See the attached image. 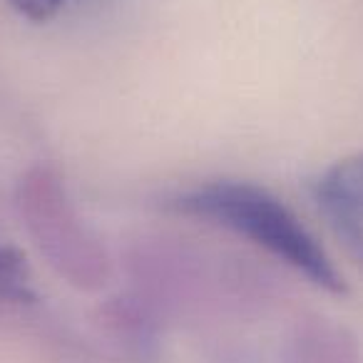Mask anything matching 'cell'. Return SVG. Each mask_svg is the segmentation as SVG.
<instances>
[{"label":"cell","mask_w":363,"mask_h":363,"mask_svg":"<svg viewBox=\"0 0 363 363\" xmlns=\"http://www.w3.org/2000/svg\"><path fill=\"white\" fill-rule=\"evenodd\" d=\"M167 207L244 237L323 291L346 294L343 277L326 249L294 209L267 187L242 179H214L177 192Z\"/></svg>","instance_id":"obj_1"},{"label":"cell","mask_w":363,"mask_h":363,"mask_svg":"<svg viewBox=\"0 0 363 363\" xmlns=\"http://www.w3.org/2000/svg\"><path fill=\"white\" fill-rule=\"evenodd\" d=\"M16 204L35 247L67 284L100 291L110 281V254L77 214L65 182L52 167H30L21 177Z\"/></svg>","instance_id":"obj_2"},{"label":"cell","mask_w":363,"mask_h":363,"mask_svg":"<svg viewBox=\"0 0 363 363\" xmlns=\"http://www.w3.org/2000/svg\"><path fill=\"white\" fill-rule=\"evenodd\" d=\"M313 202L328 229L363 267V152L336 160L313 182Z\"/></svg>","instance_id":"obj_3"},{"label":"cell","mask_w":363,"mask_h":363,"mask_svg":"<svg viewBox=\"0 0 363 363\" xmlns=\"http://www.w3.org/2000/svg\"><path fill=\"white\" fill-rule=\"evenodd\" d=\"M284 363H361V353L356 338L343 326L308 318L289 338Z\"/></svg>","instance_id":"obj_4"},{"label":"cell","mask_w":363,"mask_h":363,"mask_svg":"<svg viewBox=\"0 0 363 363\" xmlns=\"http://www.w3.org/2000/svg\"><path fill=\"white\" fill-rule=\"evenodd\" d=\"M102 331L112 343L132 358H152L157 348V323L150 303H142V296L112 298L100 311Z\"/></svg>","instance_id":"obj_5"},{"label":"cell","mask_w":363,"mask_h":363,"mask_svg":"<svg viewBox=\"0 0 363 363\" xmlns=\"http://www.w3.org/2000/svg\"><path fill=\"white\" fill-rule=\"evenodd\" d=\"M0 298L28 303L35 298L33 274L26 257L13 247H0Z\"/></svg>","instance_id":"obj_6"},{"label":"cell","mask_w":363,"mask_h":363,"mask_svg":"<svg viewBox=\"0 0 363 363\" xmlns=\"http://www.w3.org/2000/svg\"><path fill=\"white\" fill-rule=\"evenodd\" d=\"M13 8H16L21 16H26L28 21H50V18L57 16L62 6H65V0H8Z\"/></svg>","instance_id":"obj_7"}]
</instances>
